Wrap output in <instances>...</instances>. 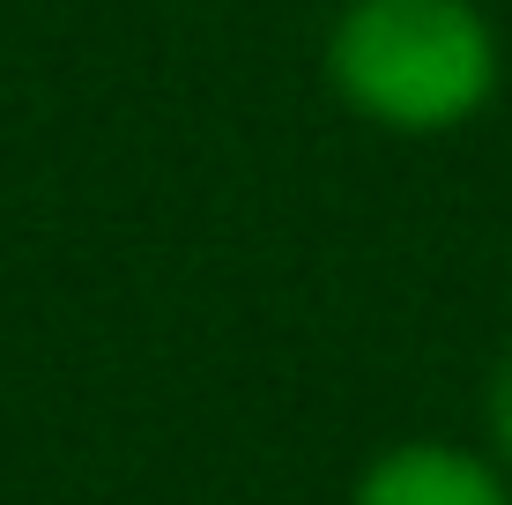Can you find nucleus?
I'll return each mask as SVG.
<instances>
[{
    "mask_svg": "<svg viewBox=\"0 0 512 505\" xmlns=\"http://www.w3.org/2000/svg\"><path fill=\"white\" fill-rule=\"evenodd\" d=\"M483 431H490V461L512 476V342L490 364V387H483Z\"/></svg>",
    "mask_w": 512,
    "mask_h": 505,
    "instance_id": "3",
    "label": "nucleus"
},
{
    "mask_svg": "<svg viewBox=\"0 0 512 505\" xmlns=\"http://www.w3.org/2000/svg\"><path fill=\"white\" fill-rule=\"evenodd\" d=\"M349 505H512V476L461 439H401L357 468Z\"/></svg>",
    "mask_w": 512,
    "mask_h": 505,
    "instance_id": "2",
    "label": "nucleus"
},
{
    "mask_svg": "<svg viewBox=\"0 0 512 505\" xmlns=\"http://www.w3.org/2000/svg\"><path fill=\"white\" fill-rule=\"evenodd\" d=\"M327 90L364 127L438 142L490 112L505 45L483 0H342L320 45Z\"/></svg>",
    "mask_w": 512,
    "mask_h": 505,
    "instance_id": "1",
    "label": "nucleus"
}]
</instances>
